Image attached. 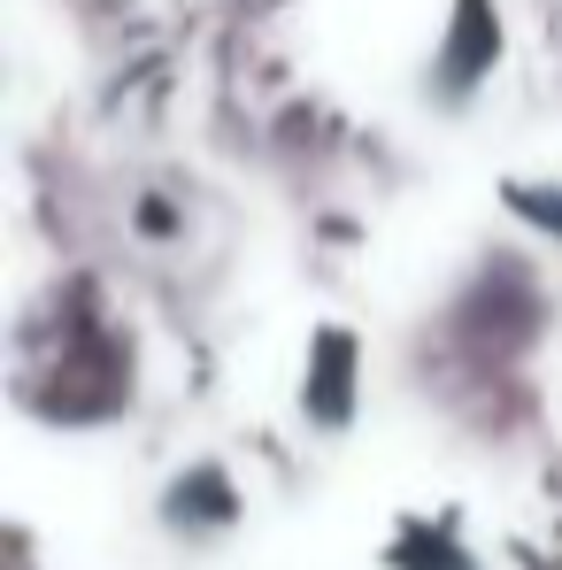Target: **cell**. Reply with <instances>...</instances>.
I'll return each instance as SVG.
<instances>
[{
  "label": "cell",
  "mask_w": 562,
  "mask_h": 570,
  "mask_svg": "<svg viewBox=\"0 0 562 570\" xmlns=\"http://www.w3.org/2000/svg\"><path fill=\"white\" fill-rule=\"evenodd\" d=\"M493 70H501V16H493V0H455L440 47L424 62V108L432 116H470L477 94L493 86Z\"/></svg>",
  "instance_id": "7a4b0ae2"
},
{
  "label": "cell",
  "mask_w": 562,
  "mask_h": 570,
  "mask_svg": "<svg viewBox=\"0 0 562 570\" xmlns=\"http://www.w3.org/2000/svg\"><path fill=\"white\" fill-rule=\"evenodd\" d=\"M155 532H162L170 548H186V556L231 548V540L247 532V485L231 478V463L193 455V463H178V471L162 478V493H155Z\"/></svg>",
  "instance_id": "6da1fadb"
},
{
  "label": "cell",
  "mask_w": 562,
  "mask_h": 570,
  "mask_svg": "<svg viewBox=\"0 0 562 570\" xmlns=\"http://www.w3.org/2000/svg\"><path fill=\"white\" fill-rule=\"evenodd\" d=\"M377 563L385 570H485V556L470 548L455 509H401L385 548H377Z\"/></svg>",
  "instance_id": "277c9868"
},
{
  "label": "cell",
  "mask_w": 562,
  "mask_h": 570,
  "mask_svg": "<svg viewBox=\"0 0 562 570\" xmlns=\"http://www.w3.org/2000/svg\"><path fill=\"white\" fill-rule=\"evenodd\" d=\"M363 379H371L363 340L347 324H316L308 355H300V424L316 440H347L355 416H363Z\"/></svg>",
  "instance_id": "3957f363"
},
{
  "label": "cell",
  "mask_w": 562,
  "mask_h": 570,
  "mask_svg": "<svg viewBox=\"0 0 562 570\" xmlns=\"http://www.w3.org/2000/svg\"><path fill=\"white\" fill-rule=\"evenodd\" d=\"M509 216L532 232V239H548L562 255V186H532V178H516L509 186Z\"/></svg>",
  "instance_id": "5b68a950"
}]
</instances>
